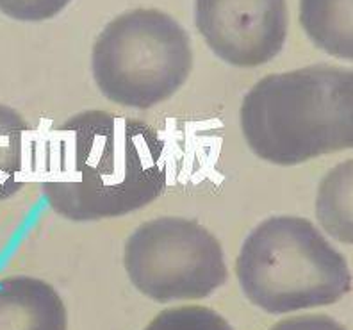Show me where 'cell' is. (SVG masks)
Segmentation results:
<instances>
[{"label": "cell", "mask_w": 353, "mask_h": 330, "mask_svg": "<svg viewBox=\"0 0 353 330\" xmlns=\"http://www.w3.org/2000/svg\"><path fill=\"white\" fill-rule=\"evenodd\" d=\"M341 93L345 102L346 129H348V148H353V70L343 72L341 79Z\"/></svg>", "instance_id": "5bb4252c"}, {"label": "cell", "mask_w": 353, "mask_h": 330, "mask_svg": "<svg viewBox=\"0 0 353 330\" xmlns=\"http://www.w3.org/2000/svg\"><path fill=\"white\" fill-rule=\"evenodd\" d=\"M70 0H0V11L20 22H43L59 14Z\"/></svg>", "instance_id": "7c38bea8"}, {"label": "cell", "mask_w": 353, "mask_h": 330, "mask_svg": "<svg viewBox=\"0 0 353 330\" xmlns=\"http://www.w3.org/2000/svg\"><path fill=\"white\" fill-rule=\"evenodd\" d=\"M145 330H234L221 314L202 305H181L161 311Z\"/></svg>", "instance_id": "8fae6325"}, {"label": "cell", "mask_w": 353, "mask_h": 330, "mask_svg": "<svg viewBox=\"0 0 353 330\" xmlns=\"http://www.w3.org/2000/svg\"><path fill=\"white\" fill-rule=\"evenodd\" d=\"M270 330H346L327 314H303L275 323Z\"/></svg>", "instance_id": "4fadbf2b"}, {"label": "cell", "mask_w": 353, "mask_h": 330, "mask_svg": "<svg viewBox=\"0 0 353 330\" xmlns=\"http://www.w3.org/2000/svg\"><path fill=\"white\" fill-rule=\"evenodd\" d=\"M316 218L334 240L353 244V159L332 168L319 182Z\"/></svg>", "instance_id": "9c48e42d"}, {"label": "cell", "mask_w": 353, "mask_h": 330, "mask_svg": "<svg viewBox=\"0 0 353 330\" xmlns=\"http://www.w3.org/2000/svg\"><path fill=\"white\" fill-rule=\"evenodd\" d=\"M30 127L22 115L0 104V202L14 197L27 182Z\"/></svg>", "instance_id": "30bf717a"}, {"label": "cell", "mask_w": 353, "mask_h": 330, "mask_svg": "<svg viewBox=\"0 0 353 330\" xmlns=\"http://www.w3.org/2000/svg\"><path fill=\"white\" fill-rule=\"evenodd\" d=\"M194 22L209 48L239 68L266 65L288 38L285 0H194Z\"/></svg>", "instance_id": "8992f818"}, {"label": "cell", "mask_w": 353, "mask_h": 330, "mask_svg": "<svg viewBox=\"0 0 353 330\" xmlns=\"http://www.w3.org/2000/svg\"><path fill=\"white\" fill-rule=\"evenodd\" d=\"M123 266L134 287L159 304L207 298L228 275L214 234L202 223L176 216L139 225L125 243Z\"/></svg>", "instance_id": "5b68a950"}, {"label": "cell", "mask_w": 353, "mask_h": 330, "mask_svg": "<svg viewBox=\"0 0 353 330\" xmlns=\"http://www.w3.org/2000/svg\"><path fill=\"white\" fill-rule=\"evenodd\" d=\"M91 68L100 93L112 104L150 109L172 99L190 77V35L164 11L132 9L103 27Z\"/></svg>", "instance_id": "277c9868"}, {"label": "cell", "mask_w": 353, "mask_h": 330, "mask_svg": "<svg viewBox=\"0 0 353 330\" xmlns=\"http://www.w3.org/2000/svg\"><path fill=\"white\" fill-rule=\"evenodd\" d=\"M236 275L243 295L270 314L332 305L352 289L345 255L298 216L259 223L239 250Z\"/></svg>", "instance_id": "3957f363"}, {"label": "cell", "mask_w": 353, "mask_h": 330, "mask_svg": "<svg viewBox=\"0 0 353 330\" xmlns=\"http://www.w3.org/2000/svg\"><path fill=\"white\" fill-rule=\"evenodd\" d=\"M343 70L314 65L261 79L239 109V125L250 151L276 166L346 151Z\"/></svg>", "instance_id": "7a4b0ae2"}, {"label": "cell", "mask_w": 353, "mask_h": 330, "mask_svg": "<svg viewBox=\"0 0 353 330\" xmlns=\"http://www.w3.org/2000/svg\"><path fill=\"white\" fill-rule=\"evenodd\" d=\"M0 330H68L65 302L45 280L6 277L0 280Z\"/></svg>", "instance_id": "52a82bcc"}, {"label": "cell", "mask_w": 353, "mask_h": 330, "mask_svg": "<svg viewBox=\"0 0 353 330\" xmlns=\"http://www.w3.org/2000/svg\"><path fill=\"white\" fill-rule=\"evenodd\" d=\"M168 186L166 146L147 122L109 111L70 116L43 146L39 188L72 222L120 218Z\"/></svg>", "instance_id": "6da1fadb"}, {"label": "cell", "mask_w": 353, "mask_h": 330, "mask_svg": "<svg viewBox=\"0 0 353 330\" xmlns=\"http://www.w3.org/2000/svg\"><path fill=\"white\" fill-rule=\"evenodd\" d=\"M300 23L316 47L353 61V0H300Z\"/></svg>", "instance_id": "ba28073f"}]
</instances>
